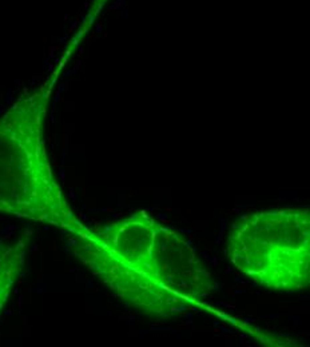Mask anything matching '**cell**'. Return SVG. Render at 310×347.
<instances>
[{
  "label": "cell",
  "mask_w": 310,
  "mask_h": 347,
  "mask_svg": "<svg viewBox=\"0 0 310 347\" xmlns=\"http://www.w3.org/2000/svg\"><path fill=\"white\" fill-rule=\"evenodd\" d=\"M310 215L273 210L243 215L234 223L227 254L241 272L270 290L291 292L309 286Z\"/></svg>",
  "instance_id": "3957f363"
},
{
  "label": "cell",
  "mask_w": 310,
  "mask_h": 347,
  "mask_svg": "<svg viewBox=\"0 0 310 347\" xmlns=\"http://www.w3.org/2000/svg\"><path fill=\"white\" fill-rule=\"evenodd\" d=\"M50 88L21 96L0 118V212L78 234L74 214L52 172L43 139Z\"/></svg>",
  "instance_id": "7a4b0ae2"
},
{
  "label": "cell",
  "mask_w": 310,
  "mask_h": 347,
  "mask_svg": "<svg viewBox=\"0 0 310 347\" xmlns=\"http://www.w3.org/2000/svg\"><path fill=\"white\" fill-rule=\"evenodd\" d=\"M72 252L147 317L195 310L211 290L210 274L190 243L143 211L72 234Z\"/></svg>",
  "instance_id": "6da1fadb"
},
{
  "label": "cell",
  "mask_w": 310,
  "mask_h": 347,
  "mask_svg": "<svg viewBox=\"0 0 310 347\" xmlns=\"http://www.w3.org/2000/svg\"><path fill=\"white\" fill-rule=\"evenodd\" d=\"M26 242H0V312L20 276L24 264Z\"/></svg>",
  "instance_id": "277c9868"
}]
</instances>
